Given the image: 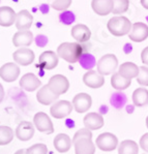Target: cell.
I'll list each match as a JSON object with an SVG mask.
<instances>
[{"label":"cell","mask_w":148,"mask_h":154,"mask_svg":"<svg viewBox=\"0 0 148 154\" xmlns=\"http://www.w3.org/2000/svg\"><path fill=\"white\" fill-rule=\"evenodd\" d=\"M141 60H142L143 64L148 66V47L144 48V50L141 52Z\"/></svg>","instance_id":"f35d334b"},{"label":"cell","mask_w":148,"mask_h":154,"mask_svg":"<svg viewBox=\"0 0 148 154\" xmlns=\"http://www.w3.org/2000/svg\"><path fill=\"white\" fill-rule=\"evenodd\" d=\"M118 72L120 73L122 77L126 79H134L137 78L140 72V67L137 64L133 62H124L122 63L118 68Z\"/></svg>","instance_id":"d4e9b609"},{"label":"cell","mask_w":148,"mask_h":154,"mask_svg":"<svg viewBox=\"0 0 148 154\" xmlns=\"http://www.w3.org/2000/svg\"><path fill=\"white\" fill-rule=\"evenodd\" d=\"M26 154H48V147L45 144H34L26 149Z\"/></svg>","instance_id":"d6a6232c"},{"label":"cell","mask_w":148,"mask_h":154,"mask_svg":"<svg viewBox=\"0 0 148 154\" xmlns=\"http://www.w3.org/2000/svg\"><path fill=\"white\" fill-rule=\"evenodd\" d=\"M133 103L139 108L148 105V90L146 88L136 89L133 93Z\"/></svg>","instance_id":"83f0119b"},{"label":"cell","mask_w":148,"mask_h":154,"mask_svg":"<svg viewBox=\"0 0 148 154\" xmlns=\"http://www.w3.org/2000/svg\"><path fill=\"white\" fill-rule=\"evenodd\" d=\"M33 124L39 131L47 134H51L54 132V125L50 117L44 112H39L33 117Z\"/></svg>","instance_id":"52a82bcc"},{"label":"cell","mask_w":148,"mask_h":154,"mask_svg":"<svg viewBox=\"0 0 148 154\" xmlns=\"http://www.w3.org/2000/svg\"><path fill=\"white\" fill-rule=\"evenodd\" d=\"M133 24L126 17L116 16L113 17L109 20L107 28L111 34L114 36H124V35L130 34L132 30Z\"/></svg>","instance_id":"7a4b0ae2"},{"label":"cell","mask_w":148,"mask_h":154,"mask_svg":"<svg viewBox=\"0 0 148 154\" xmlns=\"http://www.w3.org/2000/svg\"><path fill=\"white\" fill-rule=\"evenodd\" d=\"M75 15L71 11H64L63 13H61L59 15V20L61 23H63L64 25H71V23L75 22Z\"/></svg>","instance_id":"e575fe53"},{"label":"cell","mask_w":148,"mask_h":154,"mask_svg":"<svg viewBox=\"0 0 148 154\" xmlns=\"http://www.w3.org/2000/svg\"><path fill=\"white\" fill-rule=\"evenodd\" d=\"M95 144H96L97 148L101 149L102 151L110 152V151L115 150L118 147V139L115 134H111V132H104L96 138Z\"/></svg>","instance_id":"277c9868"},{"label":"cell","mask_w":148,"mask_h":154,"mask_svg":"<svg viewBox=\"0 0 148 154\" xmlns=\"http://www.w3.org/2000/svg\"><path fill=\"white\" fill-rule=\"evenodd\" d=\"M16 137L20 141L27 142L30 139H32L34 134V124L29 121H22L19 123V125L16 128Z\"/></svg>","instance_id":"9a60e30c"},{"label":"cell","mask_w":148,"mask_h":154,"mask_svg":"<svg viewBox=\"0 0 148 154\" xmlns=\"http://www.w3.org/2000/svg\"><path fill=\"white\" fill-rule=\"evenodd\" d=\"M19 85L22 89H24L27 92H33L35 90H37L42 85V82L34 73L32 72H27L23 75L20 79Z\"/></svg>","instance_id":"4fadbf2b"},{"label":"cell","mask_w":148,"mask_h":154,"mask_svg":"<svg viewBox=\"0 0 148 154\" xmlns=\"http://www.w3.org/2000/svg\"><path fill=\"white\" fill-rule=\"evenodd\" d=\"M33 42V34L30 30H18L13 36V45L17 48L29 47Z\"/></svg>","instance_id":"2e32d148"},{"label":"cell","mask_w":148,"mask_h":154,"mask_svg":"<svg viewBox=\"0 0 148 154\" xmlns=\"http://www.w3.org/2000/svg\"><path fill=\"white\" fill-rule=\"evenodd\" d=\"M13 58L17 64H20L22 66L30 65L34 61L35 55L32 50L28 48H19L16 50L13 54Z\"/></svg>","instance_id":"8fae6325"},{"label":"cell","mask_w":148,"mask_h":154,"mask_svg":"<svg viewBox=\"0 0 148 154\" xmlns=\"http://www.w3.org/2000/svg\"><path fill=\"white\" fill-rule=\"evenodd\" d=\"M146 126H147V128H148V116L146 117Z\"/></svg>","instance_id":"7bdbcfd3"},{"label":"cell","mask_w":148,"mask_h":154,"mask_svg":"<svg viewBox=\"0 0 148 154\" xmlns=\"http://www.w3.org/2000/svg\"><path fill=\"white\" fill-rule=\"evenodd\" d=\"M74 110V106L68 100H57L50 108L51 116L56 119H63L71 115V111Z\"/></svg>","instance_id":"5b68a950"},{"label":"cell","mask_w":148,"mask_h":154,"mask_svg":"<svg viewBox=\"0 0 148 154\" xmlns=\"http://www.w3.org/2000/svg\"><path fill=\"white\" fill-rule=\"evenodd\" d=\"M140 147H141V149H143V150L145 151V152H148V132L141 137Z\"/></svg>","instance_id":"8d00e7d4"},{"label":"cell","mask_w":148,"mask_h":154,"mask_svg":"<svg viewBox=\"0 0 148 154\" xmlns=\"http://www.w3.org/2000/svg\"><path fill=\"white\" fill-rule=\"evenodd\" d=\"M59 56L53 51H45L40 54L39 58V63L36 64L37 67H42L46 70L54 69L58 65Z\"/></svg>","instance_id":"ba28073f"},{"label":"cell","mask_w":148,"mask_h":154,"mask_svg":"<svg viewBox=\"0 0 148 154\" xmlns=\"http://www.w3.org/2000/svg\"><path fill=\"white\" fill-rule=\"evenodd\" d=\"M15 134L14 130L9 126L0 125V146L8 145L9 143H11Z\"/></svg>","instance_id":"f1b7e54d"},{"label":"cell","mask_w":148,"mask_h":154,"mask_svg":"<svg viewBox=\"0 0 148 154\" xmlns=\"http://www.w3.org/2000/svg\"><path fill=\"white\" fill-rule=\"evenodd\" d=\"M49 88L57 95H62L70 89V82L63 75H55L48 82Z\"/></svg>","instance_id":"8992f818"},{"label":"cell","mask_w":148,"mask_h":154,"mask_svg":"<svg viewBox=\"0 0 148 154\" xmlns=\"http://www.w3.org/2000/svg\"><path fill=\"white\" fill-rule=\"evenodd\" d=\"M113 15H121L128 11L130 8V0H113Z\"/></svg>","instance_id":"f546056e"},{"label":"cell","mask_w":148,"mask_h":154,"mask_svg":"<svg viewBox=\"0 0 148 154\" xmlns=\"http://www.w3.org/2000/svg\"><path fill=\"white\" fill-rule=\"evenodd\" d=\"M35 42H36V45L39 47H44L48 44V38L45 35L39 34V35H37V37L35 38Z\"/></svg>","instance_id":"74e56055"},{"label":"cell","mask_w":148,"mask_h":154,"mask_svg":"<svg viewBox=\"0 0 148 154\" xmlns=\"http://www.w3.org/2000/svg\"><path fill=\"white\" fill-rule=\"evenodd\" d=\"M85 127L90 130L101 129L105 124L104 117L99 113H88L83 119Z\"/></svg>","instance_id":"ac0fdd59"},{"label":"cell","mask_w":148,"mask_h":154,"mask_svg":"<svg viewBox=\"0 0 148 154\" xmlns=\"http://www.w3.org/2000/svg\"><path fill=\"white\" fill-rule=\"evenodd\" d=\"M128 37L132 42H142L148 37V25L142 22H137L133 24Z\"/></svg>","instance_id":"5bb4252c"},{"label":"cell","mask_w":148,"mask_h":154,"mask_svg":"<svg viewBox=\"0 0 148 154\" xmlns=\"http://www.w3.org/2000/svg\"><path fill=\"white\" fill-rule=\"evenodd\" d=\"M4 96H5V91H4L3 86H2L1 83H0V103H1L2 101H3Z\"/></svg>","instance_id":"ab89813d"},{"label":"cell","mask_w":148,"mask_h":154,"mask_svg":"<svg viewBox=\"0 0 148 154\" xmlns=\"http://www.w3.org/2000/svg\"><path fill=\"white\" fill-rule=\"evenodd\" d=\"M113 0H92L91 8L99 16H108L113 11Z\"/></svg>","instance_id":"ffe728a7"},{"label":"cell","mask_w":148,"mask_h":154,"mask_svg":"<svg viewBox=\"0 0 148 154\" xmlns=\"http://www.w3.org/2000/svg\"><path fill=\"white\" fill-rule=\"evenodd\" d=\"M48 1H49L51 8H54L55 11H64L70 8L73 0H48Z\"/></svg>","instance_id":"4dcf8cb0"},{"label":"cell","mask_w":148,"mask_h":154,"mask_svg":"<svg viewBox=\"0 0 148 154\" xmlns=\"http://www.w3.org/2000/svg\"><path fill=\"white\" fill-rule=\"evenodd\" d=\"M118 67V59L114 54H106L99 58L96 63V68L102 75H113Z\"/></svg>","instance_id":"3957f363"},{"label":"cell","mask_w":148,"mask_h":154,"mask_svg":"<svg viewBox=\"0 0 148 154\" xmlns=\"http://www.w3.org/2000/svg\"><path fill=\"white\" fill-rule=\"evenodd\" d=\"M132 84V80L122 77L119 72H114L111 77V86L115 90L122 91L128 89Z\"/></svg>","instance_id":"484cf974"},{"label":"cell","mask_w":148,"mask_h":154,"mask_svg":"<svg viewBox=\"0 0 148 154\" xmlns=\"http://www.w3.org/2000/svg\"><path fill=\"white\" fill-rule=\"evenodd\" d=\"M139 146L135 141L124 140L118 145V154H138Z\"/></svg>","instance_id":"4316f807"},{"label":"cell","mask_w":148,"mask_h":154,"mask_svg":"<svg viewBox=\"0 0 148 154\" xmlns=\"http://www.w3.org/2000/svg\"><path fill=\"white\" fill-rule=\"evenodd\" d=\"M140 1H141V4H142L143 8L148 9V0H140Z\"/></svg>","instance_id":"60d3db41"},{"label":"cell","mask_w":148,"mask_h":154,"mask_svg":"<svg viewBox=\"0 0 148 154\" xmlns=\"http://www.w3.org/2000/svg\"><path fill=\"white\" fill-rule=\"evenodd\" d=\"M73 140H71L68 134H59L55 137L53 141L54 148L58 151L59 153H66L71 148Z\"/></svg>","instance_id":"cb8c5ba5"},{"label":"cell","mask_w":148,"mask_h":154,"mask_svg":"<svg viewBox=\"0 0 148 154\" xmlns=\"http://www.w3.org/2000/svg\"><path fill=\"white\" fill-rule=\"evenodd\" d=\"M17 14L14 8L9 6H1L0 8V26L2 27H11L16 23Z\"/></svg>","instance_id":"603a6c76"},{"label":"cell","mask_w":148,"mask_h":154,"mask_svg":"<svg viewBox=\"0 0 148 154\" xmlns=\"http://www.w3.org/2000/svg\"><path fill=\"white\" fill-rule=\"evenodd\" d=\"M14 154H26V149H19Z\"/></svg>","instance_id":"b9f144b4"},{"label":"cell","mask_w":148,"mask_h":154,"mask_svg":"<svg viewBox=\"0 0 148 154\" xmlns=\"http://www.w3.org/2000/svg\"><path fill=\"white\" fill-rule=\"evenodd\" d=\"M83 82L87 87L92 89H97L104 86L105 84V78L99 72L95 70H87L84 75H83Z\"/></svg>","instance_id":"7c38bea8"},{"label":"cell","mask_w":148,"mask_h":154,"mask_svg":"<svg viewBox=\"0 0 148 154\" xmlns=\"http://www.w3.org/2000/svg\"><path fill=\"white\" fill-rule=\"evenodd\" d=\"M73 106H74V110L76 112L80 114L86 113L92 106L91 96L87 93H84V92L78 93L73 98Z\"/></svg>","instance_id":"30bf717a"},{"label":"cell","mask_w":148,"mask_h":154,"mask_svg":"<svg viewBox=\"0 0 148 154\" xmlns=\"http://www.w3.org/2000/svg\"><path fill=\"white\" fill-rule=\"evenodd\" d=\"M83 138H89V139H92V132L90 129L88 128H81L79 129L77 132L75 134V136H74L73 138V144L75 143V142H77L78 140L80 139H83Z\"/></svg>","instance_id":"d590c367"},{"label":"cell","mask_w":148,"mask_h":154,"mask_svg":"<svg viewBox=\"0 0 148 154\" xmlns=\"http://www.w3.org/2000/svg\"><path fill=\"white\" fill-rule=\"evenodd\" d=\"M20 75V67L17 63L8 62L0 67V78L4 82H15Z\"/></svg>","instance_id":"9c48e42d"},{"label":"cell","mask_w":148,"mask_h":154,"mask_svg":"<svg viewBox=\"0 0 148 154\" xmlns=\"http://www.w3.org/2000/svg\"><path fill=\"white\" fill-rule=\"evenodd\" d=\"M137 82L141 86H148V66H140V72L137 77Z\"/></svg>","instance_id":"836d02e7"},{"label":"cell","mask_w":148,"mask_h":154,"mask_svg":"<svg viewBox=\"0 0 148 154\" xmlns=\"http://www.w3.org/2000/svg\"><path fill=\"white\" fill-rule=\"evenodd\" d=\"M79 62H80V64L82 65L83 68H85V69H87V70H90L92 67H94L95 64H96L95 58L89 53L83 54Z\"/></svg>","instance_id":"1f68e13d"},{"label":"cell","mask_w":148,"mask_h":154,"mask_svg":"<svg viewBox=\"0 0 148 154\" xmlns=\"http://www.w3.org/2000/svg\"><path fill=\"white\" fill-rule=\"evenodd\" d=\"M84 54L80 42H62L57 48V55L68 63H77Z\"/></svg>","instance_id":"6da1fadb"},{"label":"cell","mask_w":148,"mask_h":154,"mask_svg":"<svg viewBox=\"0 0 148 154\" xmlns=\"http://www.w3.org/2000/svg\"><path fill=\"white\" fill-rule=\"evenodd\" d=\"M71 34L73 38L77 42H86L90 39L91 37V31L90 29L84 24H77L71 28Z\"/></svg>","instance_id":"d6986e66"},{"label":"cell","mask_w":148,"mask_h":154,"mask_svg":"<svg viewBox=\"0 0 148 154\" xmlns=\"http://www.w3.org/2000/svg\"><path fill=\"white\" fill-rule=\"evenodd\" d=\"M59 98V95L55 94L48 85H45L40 88L36 93V99L39 103L44 106L53 105L55 101H57Z\"/></svg>","instance_id":"e0dca14e"},{"label":"cell","mask_w":148,"mask_h":154,"mask_svg":"<svg viewBox=\"0 0 148 154\" xmlns=\"http://www.w3.org/2000/svg\"><path fill=\"white\" fill-rule=\"evenodd\" d=\"M76 154H94L95 145L89 138H83L74 143Z\"/></svg>","instance_id":"7402d4cb"},{"label":"cell","mask_w":148,"mask_h":154,"mask_svg":"<svg viewBox=\"0 0 148 154\" xmlns=\"http://www.w3.org/2000/svg\"><path fill=\"white\" fill-rule=\"evenodd\" d=\"M33 23V17L27 9L20 11L17 14L16 27L18 30H29Z\"/></svg>","instance_id":"44dd1931"}]
</instances>
